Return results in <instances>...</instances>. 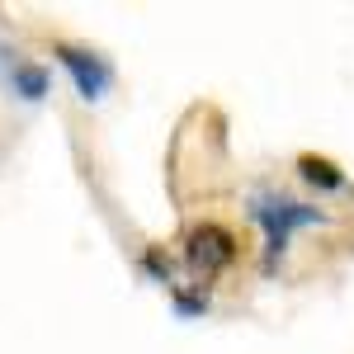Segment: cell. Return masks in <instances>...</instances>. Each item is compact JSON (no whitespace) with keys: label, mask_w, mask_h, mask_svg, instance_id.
I'll list each match as a JSON object with an SVG mask.
<instances>
[{"label":"cell","mask_w":354,"mask_h":354,"mask_svg":"<svg viewBox=\"0 0 354 354\" xmlns=\"http://www.w3.org/2000/svg\"><path fill=\"white\" fill-rule=\"evenodd\" d=\"M293 170H298L302 185H312V189H322V194H345L350 189V175L330 161V156H317V151H302L298 161H293Z\"/></svg>","instance_id":"277c9868"},{"label":"cell","mask_w":354,"mask_h":354,"mask_svg":"<svg viewBox=\"0 0 354 354\" xmlns=\"http://www.w3.org/2000/svg\"><path fill=\"white\" fill-rule=\"evenodd\" d=\"M53 53H57V62L66 66V76L76 81V95H81L85 104H90V100H104V90L113 85L109 57L90 53V48H81V43H66V38H57Z\"/></svg>","instance_id":"3957f363"},{"label":"cell","mask_w":354,"mask_h":354,"mask_svg":"<svg viewBox=\"0 0 354 354\" xmlns=\"http://www.w3.org/2000/svg\"><path fill=\"white\" fill-rule=\"evenodd\" d=\"M170 302H175V312L180 317H203L213 302H208V293H203V283L198 288H185V283H170Z\"/></svg>","instance_id":"8992f818"},{"label":"cell","mask_w":354,"mask_h":354,"mask_svg":"<svg viewBox=\"0 0 354 354\" xmlns=\"http://www.w3.org/2000/svg\"><path fill=\"white\" fill-rule=\"evenodd\" d=\"M180 260H185V270L198 274V279H218V274H227L241 260V241H236L232 227L203 218L180 236Z\"/></svg>","instance_id":"7a4b0ae2"},{"label":"cell","mask_w":354,"mask_h":354,"mask_svg":"<svg viewBox=\"0 0 354 354\" xmlns=\"http://www.w3.org/2000/svg\"><path fill=\"white\" fill-rule=\"evenodd\" d=\"M137 265H142V274H147V279H156V283H165V288H170V270H175V265H170V255H165L161 245H147Z\"/></svg>","instance_id":"52a82bcc"},{"label":"cell","mask_w":354,"mask_h":354,"mask_svg":"<svg viewBox=\"0 0 354 354\" xmlns=\"http://www.w3.org/2000/svg\"><path fill=\"white\" fill-rule=\"evenodd\" d=\"M10 85H15V95H19V100H43V95H48V71H43V66H33V62H15Z\"/></svg>","instance_id":"5b68a950"},{"label":"cell","mask_w":354,"mask_h":354,"mask_svg":"<svg viewBox=\"0 0 354 354\" xmlns=\"http://www.w3.org/2000/svg\"><path fill=\"white\" fill-rule=\"evenodd\" d=\"M245 218L265 232V274H274L279 255L293 241V232L322 227L326 213H322L317 203H298V198H288V194H279V189H255L245 198Z\"/></svg>","instance_id":"6da1fadb"}]
</instances>
